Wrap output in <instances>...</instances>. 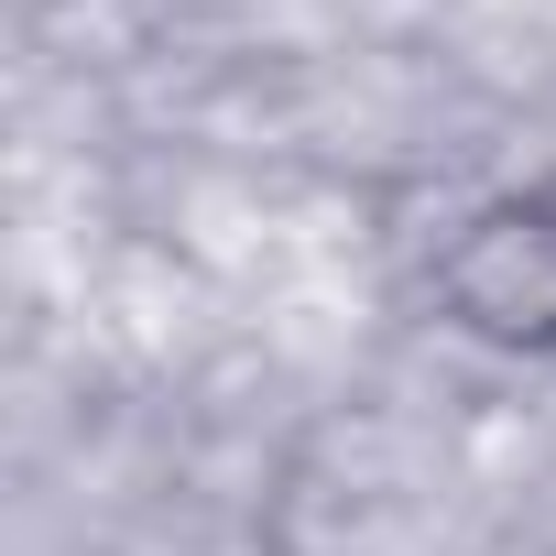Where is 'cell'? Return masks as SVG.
Wrapping results in <instances>:
<instances>
[{
  "label": "cell",
  "instance_id": "obj_1",
  "mask_svg": "<svg viewBox=\"0 0 556 556\" xmlns=\"http://www.w3.org/2000/svg\"><path fill=\"white\" fill-rule=\"evenodd\" d=\"M426 306L491 361H556V164L469 197L426 251Z\"/></svg>",
  "mask_w": 556,
  "mask_h": 556
}]
</instances>
